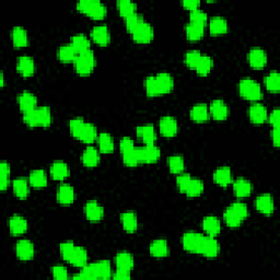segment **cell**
Listing matches in <instances>:
<instances>
[{
	"label": "cell",
	"mask_w": 280,
	"mask_h": 280,
	"mask_svg": "<svg viewBox=\"0 0 280 280\" xmlns=\"http://www.w3.org/2000/svg\"><path fill=\"white\" fill-rule=\"evenodd\" d=\"M18 103L20 106V110L23 113L35 110L37 108V99L34 94L29 91H23L19 94Z\"/></svg>",
	"instance_id": "cell-19"
},
{
	"label": "cell",
	"mask_w": 280,
	"mask_h": 280,
	"mask_svg": "<svg viewBox=\"0 0 280 280\" xmlns=\"http://www.w3.org/2000/svg\"><path fill=\"white\" fill-rule=\"evenodd\" d=\"M77 9L95 20L103 19L108 13V8L100 0H80L77 3Z\"/></svg>",
	"instance_id": "cell-4"
},
{
	"label": "cell",
	"mask_w": 280,
	"mask_h": 280,
	"mask_svg": "<svg viewBox=\"0 0 280 280\" xmlns=\"http://www.w3.org/2000/svg\"><path fill=\"white\" fill-rule=\"evenodd\" d=\"M78 55H79V53L71 45V43L60 46L57 52V57L61 63H75Z\"/></svg>",
	"instance_id": "cell-31"
},
{
	"label": "cell",
	"mask_w": 280,
	"mask_h": 280,
	"mask_svg": "<svg viewBox=\"0 0 280 280\" xmlns=\"http://www.w3.org/2000/svg\"><path fill=\"white\" fill-rule=\"evenodd\" d=\"M190 180H192V176L188 173H180V175L176 177V185L182 193L185 192Z\"/></svg>",
	"instance_id": "cell-57"
},
{
	"label": "cell",
	"mask_w": 280,
	"mask_h": 280,
	"mask_svg": "<svg viewBox=\"0 0 280 280\" xmlns=\"http://www.w3.org/2000/svg\"><path fill=\"white\" fill-rule=\"evenodd\" d=\"M12 43L15 47H25L29 45V35L25 29L22 26H14L11 32Z\"/></svg>",
	"instance_id": "cell-36"
},
{
	"label": "cell",
	"mask_w": 280,
	"mask_h": 280,
	"mask_svg": "<svg viewBox=\"0 0 280 280\" xmlns=\"http://www.w3.org/2000/svg\"><path fill=\"white\" fill-rule=\"evenodd\" d=\"M82 163L87 167H94L100 163L101 156H100V150L94 147H88L85 149L81 155Z\"/></svg>",
	"instance_id": "cell-29"
},
{
	"label": "cell",
	"mask_w": 280,
	"mask_h": 280,
	"mask_svg": "<svg viewBox=\"0 0 280 280\" xmlns=\"http://www.w3.org/2000/svg\"><path fill=\"white\" fill-rule=\"evenodd\" d=\"M229 106L223 100H214L209 105V113L216 121H225L229 116Z\"/></svg>",
	"instance_id": "cell-15"
},
{
	"label": "cell",
	"mask_w": 280,
	"mask_h": 280,
	"mask_svg": "<svg viewBox=\"0 0 280 280\" xmlns=\"http://www.w3.org/2000/svg\"><path fill=\"white\" fill-rule=\"evenodd\" d=\"M132 277L131 272L126 271H117L115 273V275H113L114 279H130Z\"/></svg>",
	"instance_id": "cell-62"
},
{
	"label": "cell",
	"mask_w": 280,
	"mask_h": 280,
	"mask_svg": "<svg viewBox=\"0 0 280 280\" xmlns=\"http://www.w3.org/2000/svg\"><path fill=\"white\" fill-rule=\"evenodd\" d=\"M85 214L88 220L97 222L104 217V208L97 200H90L85 206Z\"/></svg>",
	"instance_id": "cell-17"
},
{
	"label": "cell",
	"mask_w": 280,
	"mask_h": 280,
	"mask_svg": "<svg viewBox=\"0 0 280 280\" xmlns=\"http://www.w3.org/2000/svg\"><path fill=\"white\" fill-rule=\"evenodd\" d=\"M233 192L237 197H248L252 193V184L246 178L239 177L237 181L233 182Z\"/></svg>",
	"instance_id": "cell-34"
},
{
	"label": "cell",
	"mask_w": 280,
	"mask_h": 280,
	"mask_svg": "<svg viewBox=\"0 0 280 280\" xmlns=\"http://www.w3.org/2000/svg\"><path fill=\"white\" fill-rule=\"evenodd\" d=\"M174 88V79L167 72H159L155 76H150L144 80V89L148 97H159L170 93Z\"/></svg>",
	"instance_id": "cell-1"
},
{
	"label": "cell",
	"mask_w": 280,
	"mask_h": 280,
	"mask_svg": "<svg viewBox=\"0 0 280 280\" xmlns=\"http://www.w3.org/2000/svg\"><path fill=\"white\" fill-rule=\"evenodd\" d=\"M75 248H76V245L72 242H70V241H67V242L60 244V254L66 262L70 261V257L72 255V253H74Z\"/></svg>",
	"instance_id": "cell-54"
},
{
	"label": "cell",
	"mask_w": 280,
	"mask_h": 280,
	"mask_svg": "<svg viewBox=\"0 0 280 280\" xmlns=\"http://www.w3.org/2000/svg\"><path fill=\"white\" fill-rule=\"evenodd\" d=\"M248 59L251 67L253 68H263L267 64V54L261 47H254L250 50L248 55Z\"/></svg>",
	"instance_id": "cell-16"
},
{
	"label": "cell",
	"mask_w": 280,
	"mask_h": 280,
	"mask_svg": "<svg viewBox=\"0 0 280 280\" xmlns=\"http://www.w3.org/2000/svg\"><path fill=\"white\" fill-rule=\"evenodd\" d=\"M53 277L58 280H65L68 278V272L64 266H54L52 268Z\"/></svg>",
	"instance_id": "cell-58"
},
{
	"label": "cell",
	"mask_w": 280,
	"mask_h": 280,
	"mask_svg": "<svg viewBox=\"0 0 280 280\" xmlns=\"http://www.w3.org/2000/svg\"><path fill=\"white\" fill-rule=\"evenodd\" d=\"M209 31L212 35L225 34L229 30L228 21L223 16H214L209 22Z\"/></svg>",
	"instance_id": "cell-32"
},
{
	"label": "cell",
	"mask_w": 280,
	"mask_h": 280,
	"mask_svg": "<svg viewBox=\"0 0 280 280\" xmlns=\"http://www.w3.org/2000/svg\"><path fill=\"white\" fill-rule=\"evenodd\" d=\"M189 21L195 22V23H199L206 25L207 21H208V15L205 12L203 9H195L193 11H190L189 13Z\"/></svg>",
	"instance_id": "cell-53"
},
{
	"label": "cell",
	"mask_w": 280,
	"mask_h": 280,
	"mask_svg": "<svg viewBox=\"0 0 280 280\" xmlns=\"http://www.w3.org/2000/svg\"><path fill=\"white\" fill-rule=\"evenodd\" d=\"M30 182L24 177L15 178L12 183L13 193L16 197L20 199H24L30 194Z\"/></svg>",
	"instance_id": "cell-35"
},
{
	"label": "cell",
	"mask_w": 280,
	"mask_h": 280,
	"mask_svg": "<svg viewBox=\"0 0 280 280\" xmlns=\"http://www.w3.org/2000/svg\"><path fill=\"white\" fill-rule=\"evenodd\" d=\"M204 188H205V185H204L203 181L199 180V178L192 177V180H190L188 186L185 189L184 194L188 196V197H197V196H199L201 193L204 192Z\"/></svg>",
	"instance_id": "cell-46"
},
{
	"label": "cell",
	"mask_w": 280,
	"mask_h": 280,
	"mask_svg": "<svg viewBox=\"0 0 280 280\" xmlns=\"http://www.w3.org/2000/svg\"><path fill=\"white\" fill-rule=\"evenodd\" d=\"M136 153L139 163H154L160 159L161 150L155 144H144L136 148Z\"/></svg>",
	"instance_id": "cell-8"
},
{
	"label": "cell",
	"mask_w": 280,
	"mask_h": 280,
	"mask_svg": "<svg viewBox=\"0 0 280 280\" xmlns=\"http://www.w3.org/2000/svg\"><path fill=\"white\" fill-rule=\"evenodd\" d=\"M71 265L76 267H85L88 264V252L82 246H77L75 248L74 253H72L70 261L68 262Z\"/></svg>",
	"instance_id": "cell-38"
},
{
	"label": "cell",
	"mask_w": 280,
	"mask_h": 280,
	"mask_svg": "<svg viewBox=\"0 0 280 280\" xmlns=\"http://www.w3.org/2000/svg\"><path fill=\"white\" fill-rule=\"evenodd\" d=\"M27 221L25 218L19 215H14L9 219V230L14 235H20L26 232L27 230Z\"/></svg>",
	"instance_id": "cell-30"
},
{
	"label": "cell",
	"mask_w": 280,
	"mask_h": 280,
	"mask_svg": "<svg viewBox=\"0 0 280 280\" xmlns=\"http://www.w3.org/2000/svg\"><path fill=\"white\" fill-rule=\"evenodd\" d=\"M111 276V263L109 261H99L82 267V271L74 279H109Z\"/></svg>",
	"instance_id": "cell-2"
},
{
	"label": "cell",
	"mask_w": 280,
	"mask_h": 280,
	"mask_svg": "<svg viewBox=\"0 0 280 280\" xmlns=\"http://www.w3.org/2000/svg\"><path fill=\"white\" fill-rule=\"evenodd\" d=\"M272 140L275 147L280 145V128H273L272 131Z\"/></svg>",
	"instance_id": "cell-61"
},
{
	"label": "cell",
	"mask_w": 280,
	"mask_h": 280,
	"mask_svg": "<svg viewBox=\"0 0 280 280\" xmlns=\"http://www.w3.org/2000/svg\"><path fill=\"white\" fill-rule=\"evenodd\" d=\"M132 36L133 40L135 42L140 44H145L153 40L154 30L152 25L144 21L143 23L140 24L137 29L132 33Z\"/></svg>",
	"instance_id": "cell-10"
},
{
	"label": "cell",
	"mask_w": 280,
	"mask_h": 280,
	"mask_svg": "<svg viewBox=\"0 0 280 280\" xmlns=\"http://www.w3.org/2000/svg\"><path fill=\"white\" fill-rule=\"evenodd\" d=\"M265 87L267 88V90H270L272 92H279L280 90V75L277 71H272L268 74L265 79Z\"/></svg>",
	"instance_id": "cell-48"
},
{
	"label": "cell",
	"mask_w": 280,
	"mask_h": 280,
	"mask_svg": "<svg viewBox=\"0 0 280 280\" xmlns=\"http://www.w3.org/2000/svg\"><path fill=\"white\" fill-rule=\"evenodd\" d=\"M190 119L194 122L197 123H204L208 121L210 113H209V106L205 103H199L194 105L192 110H190Z\"/></svg>",
	"instance_id": "cell-27"
},
{
	"label": "cell",
	"mask_w": 280,
	"mask_h": 280,
	"mask_svg": "<svg viewBox=\"0 0 280 280\" xmlns=\"http://www.w3.org/2000/svg\"><path fill=\"white\" fill-rule=\"evenodd\" d=\"M98 136H99V134L97 131V127H95L93 124H91V123L86 122L85 125L82 126L77 139H79L80 141L85 142V143H92L98 139Z\"/></svg>",
	"instance_id": "cell-22"
},
{
	"label": "cell",
	"mask_w": 280,
	"mask_h": 280,
	"mask_svg": "<svg viewBox=\"0 0 280 280\" xmlns=\"http://www.w3.org/2000/svg\"><path fill=\"white\" fill-rule=\"evenodd\" d=\"M16 69L23 77H31L34 75L35 72V63L34 59L30 56L23 55L18 58V63H16Z\"/></svg>",
	"instance_id": "cell-20"
},
{
	"label": "cell",
	"mask_w": 280,
	"mask_h": 280,
	"mask_svg": "<svg viewBox=\"0 0 280 280\" xmlns=\"http://www.w3.org/2000/svg\"><path fill=\"white\" fill-rule=\"evenodd\" d=\"M149 252L153 257L161 259V257H165L170 254V248L165 240L158 239V240H154L153 242L150 244Z\"/></svg>",
	"instance_id": "cell-26"
},
{
	"label": "cell",
	"mask_w": 280,
	"mask_h": 280,
	"mask_svg": "<svg viewBox=\"0 0 280 280\" xmlns=\"http://www.w3.org/2000/svg\"><path fill=\"white\" fill-rule=\"evenodd\" d=\"M249 116L252 123L262 124L268 119V112L265 105L261 103H253L249 109Z\"/></svg>",
	"instance_id": "cell-18"
},
{
	"label": "cell",
	"mask_w": 280,
	"mask_h": 280,
	"mask_svg": "<svg viewBox=\"0 0 280 280\" xmlns=\"http://www.w3.org/2000/svg\"><path fill=\"white\" fill-rule=\"evenodd\" d=\"M85 123H86L85 120L81 119V117H76V119H72L71 121H69V130L71 135L77 138L78 135H79L82 126L85 125Z\"/></svg>",
	"instance_id": "cell-55"
},
{
	"label": "cell",
	"mask_w": 280,
	"mask_h": 280,
	"mask_svg": "<svg viewBox=\"0 0 280 280\" xmlns=\"http://www.w3.org/2000/svg\"><path fill=\"white\" fill-rule=\"evenodd\" d=\"M121 221L124 230L128 233H134L137 231L138 228V219L137 215L133 211H127L121 215Z\"/></svg>",
	"instance_id": "cell-37"
},
{
	"label": "cell",
	"mask_w": 280,
	"mask_h": 280,
	"mask_svg": "<svg viewBox=\"0 0 280 280\" xmlns=\"http://www.w3.org/2000/svg\"><path fill=\"white\" fill-rule=\"evenodd\" d=\"M69 174V169L63 161H55L50 166V175L56 181H63Z\"/></svg>",
	"instance_id": "cell-40"
},
{
	"label": "cell",
	"mask_w": 280,
	"mask_h": 280,
	"mask_svg": "<svg viewBox=\"0 0 280 280\" xmlns=\"http://www.w3.org/2000/svg\"><path fill=\"white\" fill-rule=\"evenodd\" d=\"M214 59L208 55H201L197 66L195 67L196 72L199 76H207L214 68Z\"/></svg>",
	"instance_id": "cell-43"
},
{
	"label": "cell",
	"mask_w": 280,
	"mask_h": 280,
	"mask_svg": "<svg viewBox=\"0 0 280 280\" xmlns=\"http://www.w3.org/2000/svg\"><path fill=\"white\" fill-rule=\"evenodd\" d=\"M23 122L30 127H48L52 124V111L48 106H37L35 110L23 113Z\"/></svg>",
	"instance_id": "cell-3"
},
{
	"label": "cell",
	"mask_w": 280,
	"mask_h": 280,
	"mask_svg": "<svg viewBox=\"0 0 280 280\" xmlns=\"http://www.w3.org/2000/svg\"><path fill=\"white\" fill-rule=\"evenodd\" d=\"M201 226H203L204 231L207 233V235H210V237H216L221 231L220 220L215 216L205 217Z\"/></svg>",
	"instance_id": "cell-25"
},
{
	"label": "cell",
	"mask_w": 280,
	"mask_h": 280,
	"mask_svg": "<svg viewBox=\"0 0 280 280\" xmlns=\"http://www.w3.org/2000/svg\"><path fill=\"white\" fill-rule=\"evenodd\" d=\"M30 185L35 188H42L47 185V175L44 170H33L29 176Z\"/></svg>",
	"instance_id": "cell-42"
},
{
	"label": "cell",
	"mask_w": 280,
	"mask_h": 280,
	"mask_svg": "<svg viewBox=\"0 0 280 280\" xmlns=\"http://www.w3.org/2000/svg\"><path fill=\"white\" fill-rule=\"evenodd\" d=\"M223 219H225L227 225L230 228H239L241 223L243 222V219L241 218L237 212H235L230 206L228 207L226 211L223 212Z\"/></svg>",
	"instance_id": "cell-47"
},
{
	"label": "cell",
	"mask_w": 280,
	"mask_h": 280,
	"mask_svg": "<svg viewBox=\"0 0 280 280\" xmlns=\"http://www.w3.org/2000/svg\"><path fill=\"white\" fill-rule=\"evenodd\" d=\"M117 9L123 18H127L137 12V3L132 0H119L117 1Z\"/></svg>",
	"instance_id": "cell-45"
},
{
	"label": "cell",
	"mask_w": 280,
	"mask_h": 280,
	"mask_svg": "<svg viewBox=\"0 0 280 280\" xmlns=\"http://www.w3.org/2000/svg\"><path fill=\"white\" fill-rule=\"evenodd\" d=\"M0 86H1V88L4 87V76H3V72H1V74H0Z\"/></svg>",
	"instance_id": "cell-63"
},
{
	"label": "cell",
	"mask_w": 280,
	"mask_h": 280,
	"mask_svg": "<svg viewBox=\"0 0 280 280\" xmlns=\"http://www.w3.org/2000/svg\"><path fill=\"white\" fill-rule=\"evenodd\" d=\"M134 263H135L134 257L128 252H120L115 257V265L117 271L132 272L134 268Z\"/></svg>",
	"instance_id": "cell-23"
},
{
	"label": "cell",
	"mask_w": 280,
	"mask_h": 280,
	"mask_svg": "<svg viewBox=\"0 0 280 280\" xmlns=\"http://www.w3.org/2000/svg\"><path fill=\"white\" fill-rule=\"evenodd\" d=\"M98 143H99V150L102 153H111L114 150V142L113 138L109 133L103 132L100 133L98 136Z\"/></svg>",
	"instance_id": "cell-41"
},
{
	"label": "cell",
	"mask_w": 280,
	"mask_h": 280,
	"mask_svg": "<svg viewBox=\"0 0 280 280\" xmlns=\"http://www.w3.org/2000/svg\"><path fill=\"white\" fill-rule=\"evenodd\" d=\"M231 208L237 212V214L242 218V219H246L249 216V208H248V206H246L244 203H241V201H234V203H232L230 205Z\"/></svg>",
	"instance_id": "cell-56"
},
{
	"label": "cell",
	"mask_w": 280,
	"mask_h": 280,
	"mask_svg": "<svg viewBox=\"0 0 280 280\" xmlns=\"http://www.w3.org/2000/svg\"><path fill=\"white\" fill-rule=\"evenodd\" d=\"M75 68L76 71L80 76H89L91 75L94 67L97 65V58L92 49H89L87 52L80 53L78 55L77 59L75 60Z\"/></svg>",
	"instance_id": "cell-6"
},
{
	"label": "cell",
	"mask_w": 280,
	"mask_h": 280,
	"mask_svg": "<svg viewBox=\"0 0 280 280\" xmlns=\"http://www.w3.org/2000/svg\"><path fill=\"white\" fill-rule=\"evenodd\" d=\"M71 45L76 48L78 53H83L87 52V50L91 49V43L90 40L85 35V34H76L72 36L71 38Z\"/></svg>",
	"instance_id": "cell-44"
},
{
	"label": "cell",
	"mask_w": 280,
	"mask_h": 280,
	"mask_svg": "<svg viewBox=\"0 0 280 280\" xmlns=\"http://www.w3.org/2000/svg\"><path fill=\"white\" fill-rule=\"evenodd\" d=\"M57 200L61 205H70L75 200V189L69 184H61L57 189Z\"/></svg>",
	"instance_id": "cell-24"
},
{
	"label": "cell",
	"mask_w": 280,
	"mask_h": 280,
	"mask_svg": "<svg viewBox=\"0 0 280 280\" xmlns=\"http://www.w3.org/2000/svg\"><path fill=\"white\" fill-rule=\"evenodd\" d=\"M183 7H185L189 11H193L195 9H198L200 5L199 0H183L182 1Z\"/></svg>",
	"instance_id": "cell-60"
},
{
	"label": "cell",
	"mask_w": 280,
	"mask_h": 280,
	"mask_svg": "<svg viewBox=\"0 0 280 280\" xmlns=\"http://www.w3.org/2000/svg\"><path fill=\"white\" fill-rule=\"evenodd\" d=\"M256 209L264 215H272L274 212V198L270 194H262L257 196L255 200Z\"/></svg>",
	"instance_id": "cell-21"
},
{
	"label": "cell",
	"mask_w": 280,
	"mask_h": 280,
	"mask_svg": "<svg viewBox=\"0 0 280 280\" xmlns=\"http://www.w3.org/2000/svg\"><path fill=\"white\" fill-rule=\"evenodd\" d=\"M135 143H134L133 139L130 137H123L120 142V149L123 156V162L127 166H136L139 161L137 158Z\"/></svg>",
	"instance_id": "cell-7"
},
{
	"label": "cell",
	"mask_w": 280,
	"mask_h": 280,
	"mask_svg": "<svg viewBox=\"0 0 280 280\" xmlns=\"http://www.w3.org/2000/svg\"><path fill=\"white\" fill-rule=\"evenodd\" d=\"M214 181L219 186L227 187L232 182V172L229 166H221L214 172Z\"/></svg>",
	"instance_id": "cell-33"
},
{
	"label": "cell",
	"mask_w": 280,
	"mask_h": 280,
	"mask_svg": "<svg viewBox=\"0 0 280 280\" xmlns=\"http://www.w3.org/2000/svg\"><path fill=\"white\" fill-rule=\"evenodd\" d=\"M90 36L92 40L100 46L109 45L111 42V32L108 25L101 24L94 26L90 32Z\"/></svg>",
	"instance_id": "cell-14"
},
{
	"label": "cell",
	"mask_w": 280,
	"mask_h": 280,
	"mask_svg": "<svg viewBox=\"0 0 280 280\" xmlns=\"http://www.w3.org/2000/svg\"><path fill=\"white\" fill-rule=\"evenodd\" d=\"M241 97L249 101H260L263 98V90L259 82L251 78H243L239 82Z\"/></svg>",
	"instance_id": "cell-5"
},
{
	"label": "cell",
	"mask_w": 280,
	"mask_h": 280,
	"mask_svg": "<svg viewBox=\"0 0 280 280\" xmlns=\"http://www.w3.org/2000/svg\"><path fill=\"white\" fill-rule=\"evenodd\" d=\"M10 173V164L8 162L2 161L0 163V188H1V190H5L9 186Z\"/></svg>",
	"instance_id": "cell-49"
},
{
	"label": "cell",
	"mask_w": 280,
	"mask_h": 280,
	"mask_svg": "<svg viewBox=\"0 0 280 280\" xmlns=\"http://www.w3.org/2000/svg\"><path fill=\"white\" fill-rule=\"evenodd\" d=\"M185 33L189 41H198L205 34V25L189 21L185 26Z\"/></svg>",
	"instance_id": "cell-39"
},
{
	"label": "cell",
	"mask_w": 280,
	"mask_h": 280,
	"mask_svg": "<svg viewBox=\"0 0 280 280\" xmlns=\"http://www.w3.org/2000/svg\"><path fill=\"white\" fill-rule=\"evenodd\" d=\"M201 55L203 54H201L197 49L188 50V52L185 54V57H184V61H185V64L189 67V68L195 69V67L197 66Z\"/></svg>",
	"instance_id": "cell-52"
},
{
	"label": "cell",
	"mask_w": 280,
	"mask_h": 280,
	"mask_svg": "<svg viewBox=\"0 0 280 280\" xmlns=\"http://www.w3.org/2000/svg\"><path fill=\"white\" fill-rule=\"evenodd\" d=\"M159 130L164 137H174L178 132L177 121L173 116H163L159 122Z\"/></svg>",
	"instance_id": "cell-13"
},
{
	"label": "cell",
	"mask_w": 280,
	"mask_h": 280,
	"mask_svg": "<svg viewBox=\"0 0 280 280\" xmlns=\"http://www.w3.org/2000/svg\"><path fill=\"white\" fill-rule=\"evenodd\" d=\"M268 121H270L273 128H280V111L279 109H274L271 114H268Z\"/></svg>",
	"instance_id": "cell-59"
},
{
	"label": "cell",
	"mask_w": 280,
	"mask_h": 280,
	"mask_svg": "<svg viewBox=\"0 0 280 280\" xmlns=\"http://www.w3.org/2000/svg\"><path fill=\"white\" fill-rule=\"evenodd\" d=\"M136 133H137V136L142 139L144 144H154L156 139V134L153 125L145 124V125L138 126Z\"/></svg>",
	"instance_id": "cell-28"
},
{
	"label": "cell",
	"mask_w": 280,
	"mask_h": 280,
	"mask_svg": "<svg viewBox=\"0 0 280 280\" xmlns=\"http://www.w3.org/2000/svg\"><path fill=\"white\" fill-rule=\"evenodd\" d=\"M169 169L170 172L173 173V174H180L184 171V166H185V163H184V159L182 158L181 155H172L169 158Z\"/></svg>",
	"instance_id": "cell-50"
},
{
	"label": "cell",
	"mask_w": 280,
	"mask_h": 280,
	"mask_svg": "<svg viewBox=\"0 0 280 280\" xmlns=\"http://www.w3.org/2000/svg\"><path fill=\"white\" fill-rule=\"evenodd\" d=\"M15 253L18 259L21 261H31L35 254L34 245L30 240L22 239L15 245Z\"/></svg>",
	"instance_id": "cell-11"
},
{
	"label": "cell",
	"mask_w": 280,
	"mask_h": 280,
	"mask_svg": "<svg viewBox=\"0 0 280 280\" xmlns=\"http://www.w3.org/2000/svg\"><path fill=\"white\" fill-rule=\"evenodd\" d=\"M219 252H220V245L218 243V241L215 239V237H210V235L204 237L199 254L204 255L205 257H208V259H214V257L218 256Z\"/></svg>",
	"instance_id": "cell-12"
},
{
	"label": "cell",
	"mask_w": 280,
	"mask_h": 280,
	"mask_svg": "<svg viewBox=\"0 0 280 280\" xmlns=\"http://www.w3.org/2000/svg\"><path fill=\"white\" fill-rule=\"evenodd\" d=\"M143 22H144L143 15L142 14H139L138 12L134 13V14H132L130 16H127V18H125L126 29L128 30V32H131V33H133L134 31H135L140 24L143 23Z\"/></svg>",
	"instance_id": "cell-51"
},
{
	"label": "cell",
	"mask_w": 280,
	"mask_h": 280,
	"mask_svg": "<svg viewBox=\"0 0 280 280\" xmlns=\"http://www.w3.org/2000/svg\"><path fill=\"white\" fill-rule=\"evenodd\" d=\"M205 235L198 232H186L182 237V245L185 251L199 254Z\"/></svg>",
	"instance_id": "cell-9"
}]
</instances>
